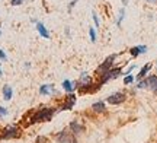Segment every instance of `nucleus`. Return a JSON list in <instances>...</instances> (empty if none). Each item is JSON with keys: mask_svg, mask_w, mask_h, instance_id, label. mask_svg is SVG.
Instances as JSON below:
<instances>
[{"mask_svg": "<svg viewBox=\"0 0 157 143\" xmlns=\"http://www.w3.org/2000/svg\"><path fill=\"white\" fill-rule=\"evenodd\" d=\"M2 93H3V99H5V101H10L12 97H13V89H12V86L5 85L3 89H2Z\"/></svg>", "mask_w": 157, "mask_h": 143, "instance_id": "13", "label": "nucleus"}, {"mask_svg": "<svg viewBox=\"0 0 157 143\" xmlns=\"http://www.w3.org/2000/svg\"><path fill=\"white\" fill-rule=\"evenodd\" d=\"M68 130L73 133V136L76 137V136H80V134H83L84 130H86V127L80 123V121L77 120H73L71 123H70V126H68Z\"/></svg>", "mask_w": 157, "mask_h": 143, "instance_id": "9", "label": "nucleus"}, {"mask_svg": "<svg viewBox=\"0 0 157 143\" xmlns=\"http://www.w3.org/2000/svg\"><path fill=\"white\" fill-rule=\"evenodd\" d=\"M76 86L80 89L82 93H84V92H92V86H96V83L93 82V79H92L90 74L82 73L80 77H78V80L76 82Z\"/></svg>", "mask_w": 157, "mask_h": 143, "instance_id": "2", "label": "nucleus"}, {"mask_svg": "<svg viewBox=\"0 0 157 143\" xmlns=\"http://www.w3.org/2000/svg\"><path fill=\"white\" fill-rule=\"evenodd\" d=\"M21 134H22L21 127L16 126V124H10V126H6L5 129L2 130L0 139H2V140H10V139L21 137Z\"/></svg>", "mask_w": 157, "mask_h": 143, "instance_id": "3", "label": "nucleus"}, {"mask_svg": "<svg viewBox=\"0 0 157 143\" xmlns=\"http://www.w3.org/2000/svg\"><path fill=\"white\" fill-rule=\"evenodd\" d=\"M58 109L52 108V107H44V108L35 109L32 113H29V118L26 126H31V124H36V123H47V121H51L52 115L56 114Z\"/></svg>", "mask_w": 157, "mask_h": 143, "instance_id": "1", "label": "nucleus"}, {"mask_svg": "<svg viewBox=\"0 0 157 143\" xmlns=\"http://www.w3.org/2000/svg\"><path fill=\"white\" fill-rule=\"evenodd\" d=\"M23 2H25V0H12L10 5H12V6H21Z\"/></svg>", "mask_w": 157, "mask_h": 143, "instance_id": "25", "label": "nucleus"}, {"mask_svg": "<svg viewBox=\"0 0 157 143\" xmlns=\"http://www.w3.org/2000/svg\"><path fill=\"white\" fill-rule=\"evenodd\" d=\"M137 88L138 89H144V88H147V80L146 79H141L138 83H137Z\"/></svg>", "mask_w": 157, "mask_h": 143, "instance_id": "21", "label": "nucleus"}, {"mask_svg": "<svg viewBox=\"0 0 157 143\" xmlns=\"http://www.w3.org/2000/svg\"><path fill=\"white\" fill-rule=\"evenodd\" d=\"M115 58H117V56H115V54H112V56H108V57L105 58V62H103V63H101V66L96 69V76H98V77H101V76H103L106 72H109V70L112 69Z\"/></svg>", "mask_w": 157, "mask_h": 143, "instance_id": "4", "label": "nucleus"}, {"mask_svg": "<svg viewBox=\"0 0 157 143\" xmlns=\"http://www.w3.org/2000/svg\"><path fill=\"white\" fill-rule=\"evenodd\" d=\"M151 67H153V64H151V63H147L146 66H144V67H143V69L140 70V73L137 74V79H138V80L144 79V77L147 76V73H148V72L151 70Z\"/></svg>", "mask_w": 157, "mask_h": 143, "instance_id": "17", "label": "nucleus"}, {"mask_svg": "<svg viewBox=\"0 0 157 143\" xmlns=\"http://www.w3.org/2000/svg\"><path fill=\"white\" fill-rule=\"evenodd\" d=\"M92 16H93V21H95V25H96V26H99V25H101V22H99V18H98V15H96V13H93Z\"/></svg>", "mask_w": 157, "mask_h": 143, "instance_id": "26", "label": "nucleus"}, {"mask_svg": "<svg viewBox=\"0 0 157 143\" xmlns=\"http://www.w3.org/2000/svg\"><path fill=\"white\" fill-rule=\"evenodd\" d=\"M121 73H122V69H121V67H112L109 72H106L103 76H101V77H99V82H98V83L102 86L103 83H106V82H109V80L117 79Z\"/></svg>", "mask_w": 157, "mask_h": 143, "instance_id": "6", "label": "nucleus"}, {"mask_svg": "<svg viewBox=\"0 0 157 143\" xmlns=\"http://www.w3.org/2000/svg\"><path fill=\"white\" fill-rule=\"evenodd\" d=\"M0 60H2V62H6V60H7V56H6V53L3 51L2 48H0Z\"/></svg>", "mask_w": 157, "mask_h": 143, "instance_id": "24", "label": "nucleus"}, {"mask_svg": "<svg viewBox=\"0 0 157 143\" xmlns=\"http://www.w3.org/2000/svg\"><path fill=\"white\" fill-rule=\"evenodd\" d=\"M147 2H153V3H154V2H157V0H147Z\"/></svg>", "mask_w": 157, "mask_h": 143, "instance_id": "27", "label": "nucleus"}, {"mask_svg": "<svg viewBox=\"0 0 157 143\" xmlns=\"http://www.w3.org/2000/svg\"><path fill=\"white\" fill-rule=\"evenodd\" d=\"M74 143H77V140H76V142H74Z\"/></svg>", "mask_w": 157, "mask_h": 143, "instance_id": "31", "label": "nucleus"}, {"mask_svg": "<svg viewBox=\"0 0 157 143\" xmlns=\"http://www.w3.org/2000/svg\"><path fill=\"white\" fill-rule=\"evenodd\" d=\"M36 31L39 32V35L45 38V40H48L50 38V32H48V29L45 28V25L42 22H36Z\"/></svg>", "mask_w": 157, "mask_h": 143, "instance_id": "12", "label": "nucleus"}, {"mask_svg": "<svg viewBox=\"0 0 157 143\" xmlns=\"http://www.w3.org/2000/svg\"><path fill=\"white\" fill-rule=\"evenodd\" d=\"M125 99H127V95L124 92H113L106 98V102L111 105H121L125 102Z\"/></svg>", "mask_w": 157, "mask_h": 143, "instance_id": "7", "label": "nucleus"}, {"mask_svg": "<svg viewBox=\"0 0 157 143\" xmlns=\"http://www.w3.org/2000/svg\"><path fill=\"white\" fill-rule=\"evenodd\" d=\"M0 26H2V23H0ZM0 35H2V29H0Z\"/></svg>", "mask_w": 157, "mask_h": 143, "instance_id": "29", "label": "nucleus"}, {"mask_svg": "<svg viewBox=\"0 0 157 143\" xmlns=\"http://www.w3.org/2000/svg\"><path fill=\"white\" fill-rule=\"evenodd\" d=\"M54 139H56L57 143H74L76 142V137H74L73 133L70 132L68 129H64L61 132H58Z\"/></svg>", "mask_w": 157, "mask_h": 143, "instance_id": "5", "label": "nucleus"}, {"mask_svg": "<svg viewBox=\"0 0 157 143\" xmlns=\"http://www.w3.org/2000/svg\"><path fill=\"white\" fill-rule=\"evenodd\" d=\"M134 82V76L132 74H127L125 77H124V83L125 85H129V83H132Z\"/></svg>", "mask_w": 157, "mask_h": 143, "instance_id": "20", "label": "nucleus"}, {"mask_svg": "<svg viewBox=\"0 0 157 143\" xmlns=\"http://www.w3.org/2000/svg\"><path fill=\"white\" fill-rule=\"evenodd\" d=\"M39 93H41V95H51V93H56L54 85H41Z\"/></svg>", "mask_w": 157, "mask_h": 143, "instance_id": "16", "label": "nucleus"}, {"mask_svg": "<svg viewBox=\"0 0 157 143\" xmlns=\"http://www.w3.org/2000/svg\"><path fill=\"white\" fill-rule=\"evenodd\" d=\"M124 16H125V9H121V12H119V18H118V25H121V22H122Z\"/></svg>", "mask_w": 157, "mask_h": 143, "instance_id": "22", "label": "nucleus"}, {"mask_svg": "<svg viewBox=\"0 0 157 143\" xmlns=\"http://www.w3.org/2000/svg\"><path fill=\"white\" fill-rule=\"evenodd\" d=\"M89 35H90V41H92V42H96V31H95V28L89 26Z\"/></svg>", "mask_w": 157, "mask_h": 143, "instance_id": "18", "label": "nucleus"}, {"mask_svg": "<svg viewBox=\"0 0 157 143\" xmlns=\"http://www.w3.org/2000/svg\"><path fill=\"white\" fill-rule=\"evenodd\" d=\"M35 143H50V139L47 136H38L35 139Z\"/></svg>", "mask_w": 157, "mask_h": 143, "instance_id": "19", "label": "nucleus"}, {"mask_svg": "<svg viewBox=\"0 0 157 143\" xmlns=\"http://www.w3.org/2000/svg\"><path fill=\"white\" fill-rule=\"evenodd\" d=\"M146 51H147L146 46H137V47H132V48L129 50V53H131L132 57H138L140 54H143V53H146Z\"/></svg>", "mask_w": 157, "mask_h": 143, "instance_id": "15", "label": "nucleus"}, {"mask_svg": "<svg viewBox=\"0 0 157 143\" xmlns=\"http://www.w3.org/2000/svg\"><path fill=\"white\" fill-rule=\"evenodd\" d=\"M92 111L96 113V114H103L106 111V105H105V102H102V101H98V102H95L92 105Z\"/></svg>", "mask_w": 157, "mask_h": 143, "instance_id": "11", "label": "nucleus"}, {"mask_svg": "<svg viewBox=\"0 0 157 143\" xmlns=\"http://www.w3.org/2000/svg\"><path fill=\"white\" fill-rule=\"evenodd\" d=\"M6 115H7V109H6L5 107H0V120L5 118Z\"/></svg>", "mask_w": 157, "mask_h": 143, "instance_id": "23", "label": "nucleus"}, {"mask_svg": "<svg viewBox=\"0 0 157 143\" xmlns=\"http://www.w3.org/2000/svg\"><path fill=\"white\" fill-rule=\"evenodd\" d=\"M146 80H147V88L151 92L157 93V76L156 74H151V76L146 77Z\"/></svg>", "mask_w": 157, "mask_h": 143, "instance_id": "10", "label": "nucleus"}, {"mask_svg": "<svg viewBox=\"0 0 157 143\" xmlns=\"http://www.w3.org/2000/svg\"><path fill=\"white\" fill-rule=\"evenodd\" d=\"M61 86H63V89H64V91L67 92V93H71V92H74V89L77 88L74 82H71V80H68V79H66V80H64V82H63V85H61Z\"/></svg>", "mask_w": 157, "mask_h": 143, "instance_id": "14", "label": "nucleus"}, {"mask_svg": "<svg viewBox=\"0 0 157 143\" xmlns=\"http://www.w3.org/2000/svg\"><path fill=\"white\" fill-rule=\"evenodd\" d=\"M2 74H3V73H2V67H0V76H2Z\"/></svg>", "mask_w": 157, "mask_h": 143, "instance_id": "28", "label": "nucleus"}, {"mask_svg": "<svg viewBox=\"0 0 157 143\" xmlns=\"http://www.w3.org/2000/svg\"><path fill=\"white\" fill-rule=\"evenodd\" d=\"M122 2H124V3H127V0H122Z\"/></svg>", "mask_w": 157, "mask_h": 143, "instance_id": "30", "label": "nucleus"}, {"mask_svg": "<svg viewBox=\"0 0 157 143\" xmlns=\"http://www.w3.org/2000/svg\"><path fill=\"white\" fill-rule=\"evenodd\" d=\"M76 101H77V97L74 95L73 92H71V93H67V95H66V99H64V102H63V105L58 108V111H68V109H71L74 107Z\"/></svg>", "mask_w": 157, "mask_h": 143, "instance_id": "8", "label": "nucleus"}]
</instances>
